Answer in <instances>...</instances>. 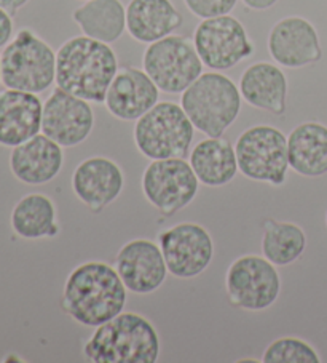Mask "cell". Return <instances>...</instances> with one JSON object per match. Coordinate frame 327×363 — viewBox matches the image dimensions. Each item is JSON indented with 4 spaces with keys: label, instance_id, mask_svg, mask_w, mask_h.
I'll use <instances>...</instances> for the list:
<instances>
[{
    "label": "cell",
    "instance_id": "obj_1",
    "mask_svg": "<svg viewBox=\"0 0 327 363\" xmlns=\"http://www.w3.org/2000/svg\"><path fill=\"white\" fill-rule=\"evenodd\" d=\"M128 288L114 266L88 261L74 269L62 288L61 309L84 327L96 328L122 314Z\"/></svg>",
    "mask_w": 327,
    "mask_h": 363
},
{
    "label": "cell",
    "instance_id": "obj_2",
    "mask_svg": "<svg viewBox=\"0 0 327 363\" xmlns=\"http://www.w3.org/2000/svg\"><path fill=\"white\" fill-rule=\"evenodd\" d=\"M118 58L109 43L77 35L56 52V86L88 103H104L118 72Z\"/></svg>",
    "mask_w": 327,
    "mask_h": 363
},
{
    "label": "cell",
    "instance_id": "obj_3",
    "mask_svg": "<svg viewBox=\"0 0 327 363\" xmlns=\"http://www.w3.org/2000/svg\"><path fill=\"white\" fill-rule=\"evenodd\" d=\"M159 355V331L136 312H122L99 325L84 346V357L91 363H155Z\"/></svg>",
    "mask_w": 327,
    "mask_h": 363
},
{
    "label": "cell",
    "instance_id": "obj_4",
    "mask_svg": "<svg viewBox=\"0 0 327 363\" xmlns=\"http://www.w3.org/2000/svg\"><path fill=\"white\" fill-rule=\"evenodd\" d=\"M241 93L234 80L219 71L203 72L182 93L180 106L195 130L221 138L240 116Z\"/></svg>",
    "mask_w": 327,
    "mask_h": 363
},
{
    "label": "cell",
    "instance_id": "obj_5",
    "mask_svg": "<svg viewBox=\"0 0 327 363\" xmlns=\"http://www.w3.org/2000/svg\"><path fill=\"white\" fill-rule=\"evenodd\" d=\"M195 127L180 104L156 103L136 121L133 138L144 157L150 160L185 159L190 155Z\"/></svg>",
    "mask_w": 327,
    "mask_h": 363
},
{
    "label": "cell",
    "instance_id": "obj_6",
    "mask_svg": "<svg viewBox=\"0 0 327 363\" xmlns=\"http://www.w3.org/2000/svg\"><path fill=\"white\" fill-rule=\"evenodd\" d=\"M0 58L2 84L7 89L39 95L54 84L56 53L34 30H18Z\"/></svg>",
    "mask_w": 327,
    "mask_h": 363
},
{
    "label": "cell",
    "instance_id": "obj_7",
    "mask_svg": "<svg viewBox=\"0 0 327 363\" xmlns=\"http://www.w3.org/2000/svg\"><path fill=\"white\" fill-rule=\"evenodd\" d=\"M238 170L248 179L285 184L289 170L287 136L272 125H254L235 143Z\"/></svg>",
    "mask_w": 327,
    "mask_h": 363
},
{
    "label": "cell",
    "instance_id": "obj_8",
    "mask_svg": "<svg viewBox=\"0 0 327 363\" xmlns=\"http://www.w3.org/2000/svg\"><path fill=\"white\" fill-rule=\"evenodd\" d=\"M203 66L193 40L184 35L171 34L149 43L142 56V69L168 95H182L203 74Z\"/></svg>",
    "mask_w": 327,
    "mask_h": 363
},
{
    "label": "cell",
    "instance_id": "obj_9",
    "mask_svg": "<svg viewBox=\"0 0 327 363\" xmlns=\"http://www.w3.org/2000/svg\"><path fill=\"white\" fill-rule=\"evenodd\" d=\"M225 291L229 301L238 309L265 311L280 298V272L265 256L244 255L229 266L225 274Z\"/></svg>",
    "mask_w": 327,
    "mask_h": 363
},
{
    "label": "cell",
    "instance_id": "obj_10",
    "mask_svg": "<svg viewBox=\"0 0 327 363\" xmlns=\"http://www.w3.org/2000/svg\"><path fill=\"white\" fill-rule=\"evenodd\" d=\"M141 187L147 202L160 215L171 218L193 202L200 179L185 159H161L146 167Z\"/></svg>",
    "mask_w": 327,
    "mask_h": 363
},
{
    "label": "cell",
    "instance_id": "obj_11",
    "mask_svg": "<svg viewBox=\"0 0 327 363\" xmlns=\"http://www.w3.org/2000/svg\"><path fill=\"white\" fill-rule=\"evenodd\" d=\"M193 45L211 71H227L254 53L246 28L231 15L201 20L193 33Z\"/></svg>",
    "mask_w": 327,
    "mask_h": 363
},
{
    "label": "cell",
    "instance_id": "obj_12",
    "mask_svg": "<svg viewBox=\"0 0 327 363\" xmlns=\"http://www.w3.org/2000/svg\"><path fill=\"white\" fill-rule=\"evenodd\" d=\"M159 245L168 272L188 280L203 274L214 258V242L207 229L198 223H179L161 230Z\"/></svg>",
    "mask_w": 327,
    "mask_h": 363
},
{
    "label": "cell",
    "instance_id": "obj_13",
    "mask_svg": "<svg viewBox=\"0 0 327 363\" xmlns=\"http://www.w3.org/2000/svg\"><path fill=\"white\" fill-rule=\"evenodd\" d=\"M94 112L86 99H81L56 86L43 103L42 133L62 147L79 146L91 135Z\"/></svg>",
    "mask_w": 327,
    "mask_h": 363
},
{
    "label": "cell",
    "instance_id": "obj_14",
    "mask_svg": "<svg viewBox=\"0 0 327 363\" xmlns=\"http://www.w3.org/2000/svg\"><path fill=\"white\" fill-rule=\"evenodd\" d=\"M128 291L150 295L165 284L168 266L159 243L149 239H133L118 250L115 264Z\"/></svg>",
    "mask_w": 327,
    "mask_h": 363
},
{
    "label": "cell",
    "instance_id": "obj_15",
    "mask_svg": "<svg viewBox=\"0 0 327 363\" xmlns=\"http://www.w3.org/2000/svg\"><path fill=\"white\" fill-rule=\"evenodd\" d=\"M267 45L270 56L282 67L311 66L323 58L316 28L302 16H286L276 23L270 30Z\"/></svg>",
    "mask_w": 327,
    "mask_h": 363
},
{
    "label": "cell",
    "instance_id": "obj_16",
    "mask_svg": "<svg viewBox=\"0 0 327 363\" xmlns=\"http://www.w3.org/2000/svg\"><path fill=\"white\" fill-rule=\"evenodd\" d=\"M125 174L117 162L107 157H88L75 167L72 191L81 203L94 215L107 208L120 197Z\"/></svg>",
    "mask_w": 327,
    "mask_h": 363
},
{
    "label": "cell",
    "instance_id": "obj_17",
    "mask_svg": "<svg viewBox=\"0 0 327 363\" xmlns=\"http://www.w3.org/2000/svg\"><path fill=\"white\" fill-rule=\"evenodd\" d=\"M160 89L144 69L120 67L107 90L104 104L118 121L133 122L159 103Z\"/></svg>",
    "mask_w": 327,
    "mask_h": 363
},
{
    "label": "cell",
    "instance_id": "obj_18",
    "mask_svg": "<svg viewBox=\"0 0 327 363\" xmlns=\"http://www.w3.org/2000/svg\"><path fill=\"white\" fill-rule=\"evenodd\" d=\"M64 165L62 146L47 135L39 133L13 147L10 170L13 177L29 186H42L58 177Z\"/></svg>",
    "mask_w": 327,
    "mask_h": 363
},
{
    "label": "cell",
    "instance_id": "obj_19",
    "mask_svg": "<svg viewBox=\"0 0 327 363\" xmlns=\"http://www.w3.org/2000/svg\"><path fill=\"white\" fill-rule=\"evenodd\" d=\"M43 103L35 93L0 91V144L16 147L42 131Z\"/></svg>",
    "mask_w": 327,
    "mask_h": 363
},
{
    "label": "cell",
    "instance_id": "obj_20",
    "mask_svg": "<svg viewBox=\"0 0 327 363\" xmlns=\"http://www.w3.org/2000/svg\"><path fill=\"white\" fill-rule=\"evenodd\" d=\"M241 98L256 109L282 116L287 108V79L280 66L260 61L244 69L240 77Z\"/></svg>",
    "mask_w": 327,
    "mask_h": 363
},
{
    "label": "cell",
    "instance_id": "obj_21",
    "mask_svg": "<svg viewBox=\"0 0 327 363\" xmlns=\"http://www.w3.org/2000/svg\"><path fill=\"white\" fill-rule=\"evenodd\" d=\"M184 18L171 0H130L127 30L136 42L152 43L178 30Z\"/></svg>",
    "mask_w": 327,
    "mask_h": 363
},
{
    "label": "cell",
    "instance_id": "obj_22",
    "mask_svg": "<svg viewBox=\"0 0 327 363\" xmlns=\"http://www.w3.org/2000/svg\"><path fill=\"white\" fill-rule=\"evenodd\" d=\"M289 168L305 178L327 173V127L319 122H304L287 135Z\"/></svg>",
    "mask_w": 327,
    "mask_h": 363
},
{
    "label": "cell",
    "instance_id": "obj_23",
    "mask_svg": "<svg viewBox=\"0 0 327 363\" xmlns=\"http://www.w3.org/2000/svg\"><path fill=\"white\" fill-rule=\"evenodd\" d=\"M190 165L195 174L207 187H222L235 179L238 160L235 146L224 138H210L200 141L190 151Z\"/></svg>",
    "mask_w": 327,
    "mask_h": 363
},
{
    "label": "cell",
    "instance_id": "obj_24",
    "mask_svg": "<svg viewBox=\"0 0 327 363\" xmlns=\"http://www.w3.org/2000/svg\"><path fill=\"white\" fill-rule=\"evenodd\" d=\"M56 215V206L48 196L28 194L11 210L10 224L13 233L24 240L53 239L61 230Z\"/></svg>",
    "mask_w": 327,
    "mask_h": 363
},
{
    "label": "cell",
    "instance_id": "obj_25",
    "mask_svg": "<svg viewBox=\"0 0 327 363\" xmlns=\"http://www.w3.org/2000/svg\"><path fill=\"white\" fill-rule=\"evenodd\" d=\"M72 20L84 35L110 45L127 30V9L122 0H86L74 10Z\"/></svg>",
    "mask_w": 327,
    "mask_h": 363
},
{
    "label": "cell",
    "instance_id": "obj_26",
    "mask_svg": "<svg viewBox=\"0 0 327 363\" xmlns=\"http://www.w3.org/2000/svg\"><path fill=\"white\" fill-rule=\"evenodd\" d=\"M306 248L305 230L299 224L268 218L263 223L262 253L276 267L291 266Z\"/></svg>",
    "mask_w": 327,
    "mask_h": 363
},
{
    "label": "cell",
    "instance_id": "obj_27",
    "mask_svg": "<svg viewBox=\"0 0 327 363\" xmlns=\"http://www.w3.org/2000/svg\"><path fill=\"white\" fill-rule=\"evenodd\" d=\"M263 363H321V357L311 344L300 337H278L262 354Z\"/></svg>",
    "mask_w": 327,
    "mask_h": 363
},
{
    "label": "cell",
    "instance_id": "obj_28",
    "mask_svg": "<svg viewBox=\"0 0 327 363\" xmlns=\"http://www.w3.org/2000/svg\"><path fill=\"white\" fill-rule=\"evenodd\" d=\"M184 4L190 10V13L201 20H207L214 16L230 15L238 0H184Z\"/></svg>",
    "mask_w": 327,
    "mask_h": 363
},
{
    "label": "cell",
    "instance_id": "obj_29",
    "mask_svg": "<svg viewBox=\"0 0 327 363\" xmlns=\"http://www.w3.org/2000/svg\"><path fill=\"white\" fill-rule=\"evenodd\" d=\"M11 39H13V18L8 11L0 9V48L7 47Z\"/></svg>",
    "mask_w": 327,
    "mask_h": 363
},
{
    "label": "cell",
    "instance_id": "obj_30",
    "mask_svg": "<svg viewBox=\"0 0 327 363\" xmlns=\"http://www.w3.org/2000/svg\"><path fill=\"white\" fill-rule=\"evenodd\" d=\"M248 9L256 11H263L272 9L273 5L278 4V0H241Z\"/></svg>",
    "mask_w": 327,
    "mask_h": 363
},
{
    "label": "cell",
    "instance_id": "obj_31",
    "mask_svg": "<svg viewBox=\"0 0 327 363\" xmlns=\"http://www.w3.org/2000/svg\"><path fill=\"white\" fill-rule=\"evenodd\" d=\"M29 0H0V9H4L5 11L13 16L18 10L23 9Z\"/></svg>",
    "mask_w": 327,
    "mask_h": 363
},
{
    "label": "cell",
    "instance_id": "obj_32",
    "mask_svg": "<svg viewBox=\"0 0 327 363\" xmlns=\"http://www.w3.org/2000/svg\"><path fill=\"white\" fill-rule=\"evenodd\" d=\"M0 84H2V58H0Z\"/></svg>",
    "mask_w": 327,
    "mask_h": 363
},
{
    "label": "cell",
    "instance_id": "obj_33",
    "mask_svg": "<svg viewBox=\"0 0 327 363\" xmlns=\"http://www.w3.org/2000/svg\"><path fill=\"white\" fill-rule=\"evenodd\" d=\"M326 226H327V211H326Z\"/></svg>",
    "mask_w": 327,
    "mask_h": 363
},
{
    "label": "cell",
    "instance_id": "obj_34",
    "mask_svg": "<svg viewBox=\"0 0 327 363\" xmlns=\"http://www.w3.org/2000/svg\"><path fill=\"white\" fill-rule=\"evenodd\" d=\"M85 2H86V0H85Z\"/></svg>",
    "mask_w": 327,
    "mask_h": 363
}]
</instances>
